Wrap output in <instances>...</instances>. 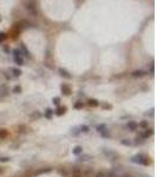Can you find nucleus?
<instances>
[{
  "label": "nucleus",
  "instance_id": "nucleus-34",
  "mask_svg": "<svg viewBox=\"0 0 157 177\" xmlns=\"http://www.w3.org/2000/svg\"><path fill=\"white\" fill-rule=\"evenodd\" d=\"M59 172H60L62 175H64V176H66V171H65V170H60Z\"/></svg>",
  "mask_w": 157,
  "mask_h": 177
},
{
  "label": "nucleus",
  "instance_id": "nucleus-19",
  "mask_svg": "<svg viewBox=\"0 0 157 177\" xmlns=\"http://www.w3.org/2000/svg\"><path fill=\"white\" fill-rule=\"evenodd\" d=\"M21 50H22V52L25 53V55H26V57H28V58H30V52H28V50H27V48H26V46H25L24 44H21Z\"/></svg>",
  "mask_w": 157,
  "mask_h": 177
},
{
  "label": "nucleus",
  "instance_id": "nucleus-31",
  "mask_svg": "<svg viewBox=\"0 0 157 177\" xmlns=\"http://www.w3.org/2000/svg\"><path fill=\"white\" fill-rule=\"evenodd\" d=\"M10 161V158H7V157H0V162H8Z\"/></svg>",
  "mask_w": 157,
  "mask_h": 177
},
{
  "label": "nucleus",
  "instance_id": "nucleus-11",
  "mask_svg": "<svg viewBox=\"0 0 157 177\" xmlns=\"http://www.w3.org/2000/svg\"><path fill=\"white\" fill-rule=\"evenodd\" d=\"M62 91H63V93H64V95H66V96L71 93V88H68L66 84H63V85H62Z\"/></svg>",
  "mask_w": 157,
  "mask_h": 177
},
{
  "label": "nucleus",
  "instance_id": "nucleus-2",
  "mask_svg": "<svg viewBox=\"0 0 157 177\" xmlns=\"http://www.w3.org/2000/svg\"><path fill=\"white\" fill-rule=\"evenodd\" d=\"M21 53L19 50H14L13 51V58H14V61H15V64H18V65H24V60H22V57H21Z\"/></svg>",
  "mask_w": 157,
  "mask_h": 177
},
{
  "label": "nucleus",
  "instance_id": "nucleus-37",
  "mask_svg": "<svg viewBox=\"0 0 157 177\" xmlns=\"http://www.w3.org/2000/svg\"><path fill=\"white\" fill-rule=\"evenodd\" d=\"M0 22H1V18H0Z\"/></svg>",
  "mask_w": 157,
  "mask_h": 177
},
{
  "label": "nucleus",
  "instance_id": "nucleus-36",
  "mask_svg": "<svg viewBox=\"0 0 157 177\" xmlns=\"http://www.w3.org/2000/svg\"><path fill=\"white\" fill-rule=\"evenodd\" d=\"M121 177H130V176H121Z\"/></svg>",
  "mask_w": 157,
  "mask_h": 177
},
{
  "label": "nucleus",
  "instance_id": "nucleus-16",
  "mask_svg": "<svg viewBox=\"0 0 157 177\" xmlns=\"http://www.w3.org/2000/svg\"><path fill=\"white\" fill-rule=\"evenodd\" d=\"M7 136V131L5 129H1L0 130V139H4V138H6Z\"/></svg>",
  "mask_w": 157,
  "mask_h": 177
},
{
  "label": "nucleus",
  "instance_id": "nucleus-17",
  "mask_svg": "<svg viewBox=\"0 0 157 177\" xmlns=\"http://www.w3.org/2000/svg\"><path fill=\"white\" fill-rule=\"evenodd\" d=\"M89 105H90V106H98V105H99V103H98V100H96V99H90V100H89Z\"/></svg>",
  "mask_w": 157,
  "mask_h": 177
},
{
  "label": "nucleus",
  "instance_id": "nucleus-27",
  "mask_svg": "<svg viewBox=\"0 0 157 177\" xmlns=\"http://www.w3.org/2000/svg\"><path fill=\"white\" fill-rule=\"evenodd\" d=\"M51 170H52L51 168H47V169H41V170L38 171V174H43V172H50Z\"/></svg>",
  "mask_w": 157,
  "mask_h": 177
},
{
  "label": "nucleus",
  "instance_id": "nucleus-9",
  "mask_svg": "<svg viewBox=\"0 0 157 177\" xmlns=\"http://www.w3.org/2000/svg\"><path fill=\"white\" fill-rule=\"evenodd\" d=\"M128 129L131 130V131H134V130H136L137 128H138V124H137L136 122H134V121H130L129 123H128Z\"/></svg>",
  "mask_w": 157,
  "mask_h": 177
},
{
  "label": "nucleus",
  "instance_id": "nucleus-35",
  "mask_svg": "<svg viewBox=\"0 0 157 177\" xmlns=\"http://www.w3.org/2000/svg\"><path fill=\"white\" fill-rule=\"evenodd\" d=\"M4 51H6V52H8V51H10V48L7 47V46H5V47H4Z\"/></svg>",
  "mask_w": 157,
  "mask_h": 177
},
{
  "label": "nucleus",
  "instance_id": "nucleus-26",
  "mask_svg": "<svg viewBox=\"0 0 157 177\" xmlns=\"http://www.w3.org/2000/svg\"><path fill=\"white\" fill-rule=\"evenodd\" d=\"M4 39H6V33H4V32H0V43H2Z\"/></svg>",
  "mask_w": 157,
  "mask_h": 177
},
{
  "label": "nucleus",
  "instance_id": "nucleus-13",
  "mask_svg": "<svg viewBox=\"0 0 157 177\" xmlns=\"http://www.w3.org/2000/svg\"><path fill=\"white\" fill-rule=\"evenodd\" d=\"M95 177H108V172L106 171H98L95 174Z\"/></svg>",
  "mask_w": 157,
  "mask_h": 177
},
{
  "label": "nucleus",
  "instance_id": "nucleus-22",
  "mask_svg": "<svg viewBox=\"0 0 157 177\" xmlns=\"http://www.w3.org/2000/svg\"><path fill=\"white\" fill-rule=\"evenodd\" d=\"M90 158H92L91 156H89V155H83V156H80V161H89Z\"/></svg>",
  "mask_w": 157,
  "mask_h": 177
},
{
  "label": "nucleus",
  "instance_id": "nucleus-15",
  "mask_svg": "<svg viewBox=\"0 0 157 177\" xmlns=\"http://www.w3.org/2000/svg\"><path fill=\"white\" fill-rule=\"evenodd\" d=\"M82 152H83L82 146H76L75 149H73V154H75V155H79V154H82Z\"/></svg>",
  "mask_w": 157,
  "mask_h": 177
},
{
  "label": "nucleus",
  "instance_id": "nucleus-6",
  "mask_svg": "<svg viewBox=\"0 0 157 177\" xmlns=\"http://www.w3.org/2000/svg\"><path fill=\"white\" fill-rule=\"evenodd\" d=\"M8 95V88L7 86H0V100L4 99Z\"/></svg>",
  "mask_w": 157,
  "mask_h": 177
},
{
  "label": "nucleus",
  "instance_id": "nucleus-14",
  "mask_svg": "<svg viewBox=\"0 0 157 177\" xmlns=\"http://www.w3.org/2000/svg\"><path fill=\"white\" fill-rule=\"evenodd\" d=\"M11 71H12L13 76H15V77H19V76L21 75V71L19 68H11Z\"/></svg>",
  "mask_w": 157,
  "mask_h": 177
},
{
  "label": "nucleus",
  "instance_id": "nucleus-25",
  "mask_svg": "<svg viewBox=\"0 0 157 177\" xmlns=\"http://www.w3.org/2000/svg\"><path fill=\"white\" fill-rule=\"evenodd\" d=\"M83 108V103L82 102H77L75 104V109H82Z\"/></svg>",
  "mask_w": 157,
  "mask_h": 177
},
{
  "label": "nucleus",
  "instance_id": "nucleus-1",
  "mask_svg": "<svg viewBox=\"0 0 157 177\" xmlns=\"http://www.w3.org/2000/svg\"><path fill=\"white\" fill-rule=\"evenodd\" d=\"M132 162L138 164H143V165H148L149 164V159L148 157H145L144 155H136L132 157Z\"/></svg>",
  "mask_w": 157,
  "mask_h": 177
},
{
  "label": "nucleus",
  "instance_id": "nucleus-32",
  "mask_svg": "<svg viewBox=\"0 0 157 177\" xmlns=\"http://www.w3.org/2000/svg\"><path fill=\"white\" fill-rule=\"evenodd\" d=\"M40 116H41V115L39 113V112H37L35 115H34V113H33V115H31V117H32V118H39Z\"/></svg>",
  "mask_w": 157,
  "mask_h": 177
},
{
  "label": "nucleus",
  "instance_id": "nucleus-12",
  "mask_svg": "<svg viewBox=\"0 0 157 177\" xmlns=\"http://www.w3.org/2000/svg\"><path fill=\"white\" fill-rule=\"evenodd\" d=\"M131 75H132V77H143V76L145 75V72H144V71H142V70H138V71L132 72Z\"/></svg>",
  "mask_w": 157,
  "mask_h": 177
},
{
  "label": "nucleus",
  "instance_id": "nucleus-24",
  "mask_svg": "<svg viewBox=\"0 0 157 177\" xmlns=\"http://www.w3.org/2000/svg\"><path fill=\"white\" fill-rule=\"evenodd\" d=\"M79 131H83V132H88L89 131V126H85V125H82L80 128H79Z\"/></svg>",
  "mask_w": 157,
  "mask_h": 177
},
{
  "label": "nucleus",
  "instance_id": "nucleus-18",
  "mask_svg": "<svg viewBox=\"0 0 157 177\" xmlns=\"http://www.w3.org/2000/svg\"><path fill=\"white\" fill-rule=\"evenodd\" d=\"M65 111H66V108H65V106H64V108H59V109L57 110V115H58V116H62V115L65 113Z\"/></svg>",
  "mask_w": 157,
  "mask_h": 177
},
{
  "label": "nucleus",
  "instance_id": "nucleus-30",
  "mask_svg": "<svg viewBox=\"0 0 157 177\" xmlns=\"http://www.w3.org/2000/svg\"><path fill=\"white\" fill-rule=\"evenodd\" d=\"M51 113H52V110H46V113H45V116L47 117V118H50V117H51Z\"/></svg>",
  "mask_w": 157,
  "mask_h": 177
},
{
  "label": "nucleus",
  "instance_id": "nucleus-8",
  "mask_svg": "<svg viewBox=\"0 0 157 177\" xmlns=\"http://www.w3.org/2000/svg\"><path fill=\"white\" fill-rule=\"evenodd\" d=\"M95 175V171L92 168H88L86 170L84 171V174H83V177H92Z\"/></svg>",
  "mask_w": 157,
  "mask_h": 177
},
{
  "label": "nucleus",
  "instance_id": "nucleus-29",
  "mask_svg": "<svg viewBox=\"0 0 157 177\" xmlns=\"http://www.w3.org/2000/svg\"><path fill=\"white\" fill-rule=\"evenodd\" d=\"M139 126H142V128H148V122H146V121H143V122L139 124Z\"/></svg>",
  "mask_w": 157,
  "mask_h": 177
},
{
  "label": "nucleus",
  "instance_id": "nucleus-28",
  "mask_svg": "<svg viewBox=\"0 0 157 177\" xmlns=\"http://www.w3.org/2000/svg\"><path fill=\"white\" fill-rule=\"evenodd\" d=\"M52 102L55 103L56 105H58V104H59V102H60V98H59V97H55V98H53V100H52Z\"/></svg>",
  "mask_w": 157,
  "mask_h": 177
},
{
  "label": "nucleus",
  "instance_id": "nucleus-23",
  "mask_svg": "<svg viewBox=\"0 0 157 177\" xmlns=\"http://www.w3.org/2000/svg\"><path fill=\"white\" fill-rule=\"evenodd\" d=\"M13 92H15V93H20V92H21V88L19 86V85L14 86V88H13Z\"/></svg>",
  "mask_w": 157,
  "mask_h": 177
},
{
  "label": "nucleus",
  "instance_id": "nucleus-7",
  "mask_svg": "<svg viewBox=\"0 0 157 177\" xmlns=\"http://www.w3.org/2000/svg\"><path fill=\"white\" fill-rule=\"evenodd\" d=\"M72 177H83V172L78 166H75L72 169Z\"/></svg>",
  "mask_w": 157,
  "mask_h": 177
},
{
  "label": "nucleus",
  "instance_id": "nucleus-3",
  "mask_svg": "<svg viewBox=\"0 0 157 177\" xmlns=\"http://www.w3.org/2000/svg\"><path fill=\"white\" fill-rule=\"evenodd\" d=\"M26 10H27V12L31 15H33V17H35L37 14H38V12H37V8H35V4H34L33 1H30L27 5H26Z\"/></svg>",
  "mask_w": 157,
  "mask_h": 177
},
{
  "label": "nucleus",
  "instance_id": "nucleus-21",
  "mask_svg": "<svg viewBox=\"0 0 157 177\" xmlns=\"http://www.w3.org/2000/svg\"><path fill=\"white\" fill-rule=\"evenodd\" d=\"M108 177H121L118 174H116L115 171H110V172H108Z\"/></svg>",
  "mask_w": 157,
  "mask_h": 177
},
{
  "label": "nucleus",
  "instance_id": "nucleus-5",
  "mask_svg": "<svg viewBox=\"0 0 157 177\" xmlns=\"http://www.w3.org/2000/svg\"><path fill=\"white\" fill-rule=\"evenodd\" d=\"M104 154L106 155V157L109 158V159H117L118 158V155H117L116 152H113V151H108V150H104Z\"/></svg>",
  "mask_w": 157,
  "mask_h": 177
},
{
  "label": "nucleus",
  "instance_id": "nucleus-33",
  "mask_svg": "<svg viewBox=\"0 0 157 177\" xmlns=\"http://www.w3.org/2000/svg\"><path fill=\"white\" fill-rule=\"evenodd\" d=\"M122 143L125 144V145H131V142H130V141H122Z\"/></svg>",
  "mask_w": 157,
  "mask_h": 177
},
{
  "label": "nucleus",
  "instance_id": "nucleus-10",
  "mask_svg": "<svg viewBox=\"0 0 157 177\" xmlns=\"http://www.w3.org/2000/svg\"><path fill=\"white\" fill-rule=\"evenodd\" d=\"M59 73H60V75L64 77V78H67V79H70V78H71V75L68 73V72L66 71V70H65V68H62V67L59 68Z\"/></svg>",
  "mask_w": 157,
  "mask_h": 177
},
{
  "label": "nucleus",
  "instance_id": "nucleus-4",
  "mask_svg": "<svg viewBox=\"0 0 157 177\" xmlns=\"http://www.w3.org/2000/svg\"><path fill=\"white\" fill-rule=\"evenodd\" d=\"M97 131L104 137H109V133H108V128H106V125L105 124H101V125H98L97 126Z\"/></svg>",
  "mask_w": 157,
  "mask_h": 177
},
{
  "label": "nucleus",
  "instance_id": "nucleus-20",
  "mask_svg": "<svg viewBox=\"0 0 157 177\" xmlns=\"http://www.w3.org/2000/svg\"><path fill=\"white\" fill-rule=\"evenodd\" d=\"M152 132H154L152 130H150V131H148V130H146L143 135H142V137H143V138H148L149 136H151V135H152Z\"/></svg>",
  "mask_w": 157,
  "mask_h": 177
}]
</instances>
